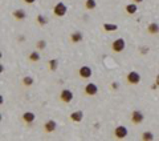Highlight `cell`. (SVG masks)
I'll return each mask as SVG.
<instances>
[{
    "instance_id": "6da1fadb",
    "label": "cell",
    "mask_w": 159,
    "mask_h": 141,
    "mask_svg": "<svg viewBox=\"0 0 159 141\" xmlns=\"http://www.w3.org/2000/svg\"><path fill=\"white\" fill-rule=\"evenodd\" d=\"M140 81H142V76L137 71H130L129 73L126 75V83H127L129 85H138Z\"/></svg>"
},
{
    "instance_id": "7a4b0ae2",
    "label": "cell",
    "mask_w": 159,
    "mask_h": 141,
    "mask_svg": "<svg viewBox=\"0 0 159 141\" xmlns=\"http://www.w3.org/2000/svg\"><path fill=\"white\" fill-rule=\"evenodd\" d=\"M66 13H68V5L64 2L56 3L55 7H53V15L57 17H64Z\"/></svg>"
},
{
    "instance_id": "3957f363",
    "label": "cell",
    "mask_w": 159,
    "mask_h": 141,
    "mask_svg": "<svg viewBox=\"0 0 159 141\" xmlns=\"http://www.w3.org/2000/svg\"><path fill=\"white\" fill-rule=\"evenodd\" d=\"M110 48H111V51H113L114 53H121V52H123L125 48H126V41H125V39H122V37L115 39V40L111 43Z\"/></svg>"
},
{
    "instance_id": "277c9868",
    "label": "cell",
    "mask_w": 159,
    "mask_h": 141,
    "mask_svg": "<svg viewBox=\"0 0 159 141\" xmlns=\"http://www.w3.org/2000/svg\"><path fill=\"white\" fill-rule=\"evenodd\" d=\"M59 99H60L61 103H64V104H69V103H72V101H73L74 95H73V92H72L70 89L65 88V89H63V91L60 92Z\"/></svg>"
},
{
    "instance_id": "5b68a950",
    "label": "cell",
    "mask_w": 159,
    "mask_h": 141,
    "mask_svg": "<svg viewBox=\"0 0 159 141\" xmlns=\"http://www.w3.org/2000/svg\"><path fill=\"white\" fill-rule=\"evenodd\" d=\"M113 135H114V137L117 140H123V139L127 137L129 131H127V128H126L125 125H118V126H115V128H114Z\"/></svg>"
},
{
    "instance_id": "8992f818",
    "label": "cell",
    "mask_w": 159,
    "mask_h": 141,
    "mask_svg": "<svg viewBox=\"0 0 159 141\" xmlns=\"http://www.w3.org/2000/svg\"><path fill=\"white\" fill-rule=\"evenodd\" d=\"M130 121H131L133 125H139V124H142V122L144 121V115H143L140 111H138V109L133 111L131 115H130Z\"/></svg>"
},
{
    "instance_id": "52a82bcc",
    "label": "cell",
    "mask_w": 159,
    "mask_h": 141,
    "mask_svg": "<svg viewBox=\"0 0 159 141\" xmlns=\"http://www.w3.org/2000/svg\"><path fill=\"white\" fill-rule=\"evenodd\" d=\"M98 92H100L98 85L94 84V83H88L84 88V93H85V96H88V97H94Z\"/></svg>"
},
{
    "instance_id": "ba28073f",
    "label": "cell",
    "mask_w": 159,
    "mask_h": 141,
    "mask_svg": "<svg viewBox=\"0 0 159 141\" xmlns=\"http://www.w3.org/2000/svg\"><path fill=\"white\" fill-rule=\"evenodd\" d=\"M78 76L82 80H89L93 76V69L88 65H82V67H80V69H78Z\"/></svg>"
},
{
    "instance_id": "9c48e42d",
    "label": "cell",
    "mask_w": 159,
    "mask_h": 141,
    "mask_svg": "<svg viewBox=\"0 0 159 141\" xmlns=\"http://www.w3.org/2000/svg\"><path fill=\"white\" fill-rule=\"evenodd\" d=\"M45 133H53L57 129V122L56 120H46L44 122V126H42Z\"/></svg>"
},
{
    "instance_id": "30bf717a",
    "label": "cell",
    "mask_w": 159,
    "mask_h": 141,
    "mask_svg": "<svg viewBox=\"0 0 159 141\" xmlns=\"http://www.w3.org/2000/svg\"><path fill=\"white\" fill-rule=\"evenodd\" d=\"M21 120H23L25 124H32V122H35V120H36V115L31 111H27V112H24L23 113Z\"/></svg>"
},
{
    "instance_id": "8fae6325",
    "label": "cell",
    "mask_w": 159,
    "mask_h": 141,
    "mask_svg": "<svg viewBox=\"0 0 159 141\" xmlns=\"http://www.w3.org/2000/svg\"><path fill=\"white\" fill-rule=\"evenodd\" d=\"M69 120L73 122H81L84 120V112L82 111H74L69 115Z\"/></svg>"
},
{
    "instance_id": "7c38bea8",
    "label": "cell",
    "mask_w": 159,
    "mask_h": 141,
    "mask_svg": "<svg viewBox=\"0 0 159 141\" xmlns=\"http://www.w3.org/2000/svg\"><path fill=\"white\" fill-rule=\"evenodd\" d=\"M82 39H84V35H82V32H80V31L72 32L70 36H69V40H70V43H73V44H78V43H81Z\"/></svg>"
},
{
    "instance_id": "4fadbf2b",
    "label": "cell",
    "mask_w": 159,
    "mask_h": 141,
    "mask_svg": "<svg viewBox=\"0 0 159 141\" xmlns=\"http://www.w3.org/2000/svg\"><path fill=\"white\" fill-rule=\"evenodd\" d=\"M12 17L17 21H23L25 17H27V12H25L24 9H21V8L15 9V11H12Z\"/></svg>"
},
{
    "instance_id": "5bb4252c",
    "label": "cell",
    "mask_w": 159,
    "mask_h": 141,
    "mask_svg": "<svg viewBox=\"0 0 159 141\" xmlns=\"http://www.w3.org/2000/svg\"><path fill=\"white\" fill-rule=\"evenodd\" d=\"M125 11L127 15H135L137 12H138V4L137 3H129V4L125 5Z\"/></svg>"
},
{
    "instance_id": "9a60e30c",
    "label": "cell",
    "mask_w": 159,
    "mask_h": 141,
    "mask_svg": "<svg viewBox=\"0 0 159 141\" xmlns=\"http://www.w3.org/2000/svg\"><path fill=\"white\" fill-rule=\"evenodd\" d=\"M147 33L149 35H153V36H155V35H158L159 33V24L158 23H150L149 25H147Z\"/></svg>"
},
{
    "instance_id": "2e32d148",
    "label": "cell",
    "mask_w": 159,
    "mask_h": 141,
    "mask_svg": "<svg viewBox=\"0 0 159 141\" xmlns=\"http://www.w3.org/2000/svg\"><path fill=\"white\" fill-rule=\"evenodd\" d=\"M41 59V56H40V51H32V52L28 55V60L31 61V63H37Z\"/></svg>"
},
{
    "instance_id": "e0dca14e",
    "label": "cell",
    "mask_w": 159,
    "mask_h": 141,
    "mask_svg": "<svg viewBox=\"0 0 159 141\" xmlns=\"http://www.w3.org/2000/svg\"><path fill=\"white\" fill-rule=\"evenodd\" d=\"M118 28L119 27L117 24H111V23H103L102 24V30L105 32H117Z\"/></svg>"
},
{
    "instance_id": "ac0fdd59",
    "label": "cell",
    "mask_w": 159,
    "mask_h": 141,
    "mask_svg": "<svg viewBox=\"0 0 159 141\" xmlns=\"http://www.w3.org/2000/svg\"><path fill=\"white\" fill-rule=\"evenodd\" d=\"M33 83H35V79L32 77V76H24V77L21 79V84H23V86H25V88L32 86Z\"/></svg>"
},
{
    "instance_id": "d6986e66",
    "label": "cell",
    "mask_w": 159,
    "mask_h": 141,
    "mask_svg": "<svg viewBox=\"0 0 159 141\" xmlns=\"http://www.w3.org/2000/svg\"><path fill=\"white\" fill-rule=\"evenodd\" d=\"M84 7L86 11H94L97 8V2L96 0H85Z\"/></svg>"
},
{
    "instance_id": "ffe728a7",
    "label": "cell",
    "mask_w": 159,
    "mask_h": 141,
    "mask_svg": "<svg viewBox=\"0 0 159 141\" xmlns=\"http://www.w3.org/2000/svg\"><path fill=\"white\" fill-rule=\"evenodd\" d=\"M48 68L50 72H56L57 68H59V60L57 59H50L48 61Z\"/></svg>"
},
{
    "instance_id": "44dd1931",
    "label": "cell",
    "mask_w": 159,
    "mask_h": 141,
    "mask_svg": "<svg viewBox=\"0 0 159 141\" xmlns=\"http://www.w3.org/2000/svg\"><path fill=\"white\" fill-rule=\"evenodd\" d=\"M36 23H37L40 27H44V25L48 24V17H45L44 15H37V17H36Z\"/></svg>"
},
{
    "instance_id": "7402d4cb",
    "label": "cell",
    "mask_w": 159,
    "mask_h": 141,
    "mask_svg": "<svg viewBox=\"0 0 159 141\" xmlns=\"http://www.w3.org/2000/svg\"><path fill=\"white\" fill-rule=\"evenodd\" d=\"M140 139H142L143 141H153V140H154V133L150 132V131H146V132L142 133Z\"/></svg>"
},
{
    "instance_id": "603a6c76",
    "label": "cell",
    "mask_w": 159,
    "mask_h": 141,
    "mask_svg": "<svg viewBox=\"0 0 159 141\" xmlns=\"http://www.w3.org/2000/svg\"><path fill=\"white\" fill-rule=\"evenodd\" d=\"M46 40H44V39H39L37 43H36V49L37 51H44L46 48Z\"/></svg>"
},
{
    "instance_id": "cb8c5ba5",
    "label": "cell",
    "mask_w": 159,
    "mask_h": 141,
    "mask_svg": "<svg viewBox=\"0 0 159 141\" xmlns=\"http://www.w3.org/2000/svg\"><path fill=\"white\" fill-rule=\"evenodd\" d=\"M110 88H111V91H117V89L119 88V83L118 81H113V83H111V85H110Z\"/></svg>"
},
{
    "instance_id": "d4e9b609",
    "label": "cell",
    "mask_w": 159,
    "mask_h": 141,
    "mask_svg": "<svg viewBox=\"0 0 159 141\" xmlns=\"http://www.w3.org/2000/svg\"><path fill=\"white\" fill-rule=\"evenodd\" d=\"M139 52H140V55H146V53L149 52V47H142Z\"/></svg>"
},
{
    "instance_id": "484cf974",
    "label": "cell",
    "mask_w": 159,
    "mask_h": 141,
    "mask_svg": "<svg viewBox=\"0 0 159 141\" xmlns=\"http://www.w3.org/2000/svg\"><path fill=\"white\" fill-rule=\"evenodd\" d=\"M23 2L25 3V4L31 5V4H35V3H36V0H23Z\"/></svg>"
},
{
    "instance_id": "4316f807",
    "label": "cell",
    "mask_w": 159,
    "mask_h": 141,
    "mask_svg": "<svg viewBox=\"0 0 159 141\" xmlns=\"http://www.w3.org/2000/svg\"><path fill=\"white\" fill-rule=\"evenodd\" d=\"M154 83H157L158 86H159V73L157 75V77H155V81H154Z\"/></svg>"
},
{
    "instance_id": "83f0119b",
    "label": "cell",
    "mask_w": 159,
    "mask_h": 141,
    "mask_svg": "<svg viewBox=\"0 0 159 141\" xmlns=\"http://www.w3.org/2000/svg\"><path fill=\"white\" fill-rule=\"evenodd\" d=\"M134 3H137V4H140V3H143V0H133Z\"/></svg>"
}]
</instances>
